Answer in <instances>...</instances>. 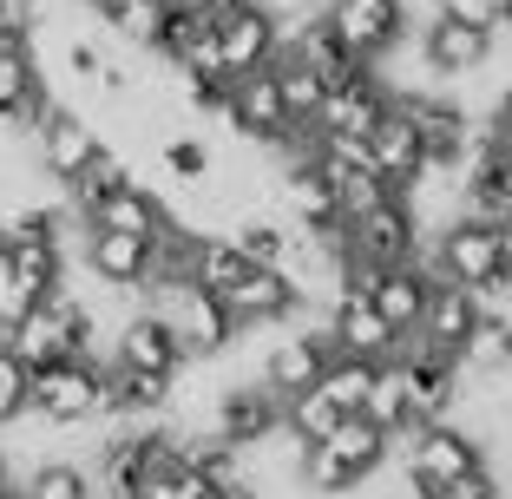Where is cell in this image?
Returning a JSON list of instances; mask_svg holds the SVG:
<instances>
[{
  "mask_svg": "<svg viewBox=\"0 0 512 499\" xmlns=\"http://www.w3.org/2000/svg\"><path fill=\"white\" fill-rule=\"evenodd\" d=\"M165 20H171V0H132V7H119V14L106 20V27L119 33L125 46H138V53H151V46L165 40Z\"/></svg>",
  "mask_w": 512,
  "mask_h": 499,
  "instance_id": "27",
  "label": "cell"
},
{
  "mask_svg": "<svg viewBox=\"0 0 512 499\" xmlns=\"http://www.w3.org/2000/svg\"><path fill=\"white\" fill-rule=\"evenodd\" d=\"M171 7H178V14H224V7H237V0H171Z\"/></svg>",
  "mask_w": 512,
  "mask_h": 499,
  "instance_id": "30",
  "label": "cell"
},
{
  "mask_svg": "<svg viewBox=\"0 0 512 499\" xmlns=\"http://www.w3.org/2000/svg\"><path fill=\"white\" fill-rule=\"evenodd\" d=\"M99 145H106V138H99V125H92L79 106H60V99L46 106L40 132H33V158H40V171L60 184V191L92 165V158H99Z\"/></svg>",
  "mask_w": 512,
  "mask_h": 499,
  "instance_id": "5",
  "label": "cell"
},
{
  "mask_svg": "<svg viewBox=\"0 0 512 499\" xmlns=\"http://www.w3.org/2000/svg\"><path fill=\"white\" fill-rule=\"evenodd\" d=\"M329 355H335L329 329H316V335H283V342H276L270 355H263V381H270L276 394L316 388V381H322V368H329Z\"/></svg>",
  "mask_w": 512,
  "mask_h": 499,
  "instance_id": "17",
  "label": "cell"
},
{
  "mask_svg": "<svg viewBox=\"0 0 512 499\" xmlns=\"http://www.w3.org/2000/svg\"><path fill=\"white\" fill-rule=\"evenodd\" d=\"M407 257H427V250H421V217L407 211L401 191L348 224V263H381V270H388V263H407Z\"/></svg>",
  "mask_w": 512,
  "mask_h": 499,
  "instance_id": "6",
  "label": "cell"
},
{
  "mask_svg": "<svg viewBox=\"0 0 512 499\" xmlns=\"http://www.w3.org/2000/svg\"><path fill=\"white\" fill-rule=\"evenodd\" d=\"M499 53V33L493 27H473L460 14H427V33H421V60L434 79H460V73H480L493 66Z\"/></svg>",
  "mask_w": 512,
  "mask_h": 499,
  "instance_id": "9",
  "label": "cell"
},
{
  "mask_svg": "<svg viewBox=\"0 0 512 499\" xmlns=\"http://www.w3.org/2000/svg\"><path fill=\"white\" fill-rule=\"evenodd\" d=\"M329 14V27L342 33V46L355 53V60H388L394 46L407 40V7L401 0H329L322 7Z\"/></svg>",
  "mask_w": 512,
  "mask_h": 499,
  "instance_id": "7",
  "label": "cell"
},
{
  "mask_svg": "<svg viewBox=\"0 0 512 499\" xmlns=\"http://www.w3.org/2000/svg\"><path fill=\"white\" fill-rule=\"evenodd\" d=\"M375 368H381V362H368V355H342V348H335L316 388L329 394L342 414H362V408H368V388H375Z\"/></svg>",
  "mask_w": 512,
  "mask_h": 499,
  "instance_id": "22",
  "label": "cell"
},
{
  "mask_svg": "<svg viewBox=\"0 0 512 499\" xmlns=\"http://www.w3.org/2000/svg\"><path fill=\"white\" fill-rule=\"evenodd\" d=\"M230 316H237V329H270V322H289L302 309V289L289 283V270H270V263H256L250 276H243L237 289L224 296Z\"/></svg>",
  "mask_w": 512,
  "mask_h": 499,
  "instance_id": "14",
  "label": "cell"
},
{
  "mask_svg": "<svg viewBox=\"0 0 512 499\" xmlns=\"http://www.w3.org/2000/svg\"><path fill=\"white\" fill-rule=\"evenodd\" d=\"M473 322H480V289L434 276V289H427V309H421V322H414V329H421V335H434L440 348H460Z\"/></svg>",
  "mask_w": 512,
  "mask_h": 499,
  "instance_id": "19",
  "label": "cell"
},
{
  "mask_svg": "<svg viewBox=\"0 0 512 499\" xmlns=\"http://www.w3.org/2000/svg\"><path fill=\"white\" fill-rule=\"evenodd\" d=\"M427 289H434V263L427 257H407V263H388V270L375 276V309L394 322V329H414L421 322V309H427Z\"/></svg>",
  "mask_w": 512,
  "mask_h": 499,
  "instance_id": "18",
  "label": "cell"
},
{
  "mask_svg": "<svg viewBox=\"0 0 512 499\" xmlns=\"http://www.w3.org/2000/svg\"><path fill=\"white\" fill-rule=\"evenodd\" d=\"M0 493H14V460H7V447H0Z\"/></svg>",
  "mask_w": 512,
  "mask_h": 499,
  "instance_id": "32",
  "label": "cell"
},
{
  "mask_svg": "<svg viewBox=\"0 0 512 499\" xmlns=\"http://www.w3.org/2000/svg\"><path fill=\"white\" fill-rule=\"evenodd\" d=\"M335 178V204H342V217L355 224V217H368L375 204H388L394 197V178L381 165H355V171H329Z\"/></svg>",
  "mask_w": 512,
  "mask_h": 499,
  "instance_id": "25",
  "label": "cell"
},
{
  "mask_svg": "<svg viewBox=\"0 0 512 499\" xmlns=\"http://www.w3.org/2000/svg\"><path fill=\"white\" fill-rule=\"evenodd\" d=\"M499 250H506V263H512V211L499 217Z\"/></svg>",
  "mask_w": 512,
  "mask_h": 499,
  "instance_id": "33",
  "label": "cell"
},
{
  "mask_svg": "<svg viewBox=\"0 0 512 499\" xmlns=\"http://www.w3.org/2000/svg\"><path fill=\"white\" fill-rule=\"evenodd\" d=\"M421 499H506V486H499L493 467H473V473H460V480L434 486V493H421Z\"/></svg>",
  "mask_w": 512,
  "mask_h": 499,
  "instance_id": "29",
  "label": "cell"
},
{
  "mask_svg": "<svg viewBox=\"0 0 512 499\" xmlns=\"http://www.w3.org/2000/svg\"><path fill=\"white\" fill-rule=\"evenodd\" d=\"M407 381H414V375H407L401 355H388V362L375 368V388H368V408L362 414L375 427H388V434H401V427H407Z\"/></svg>",
  "mask_w": 512,
  "mask_h": 499,
  "instance_id": "24",
  "label": "cell"
},
{
  "mask_svg": "<svg viewBox=\"0 0 512 499\" xmlns=\"http://www.w3.org/2000/svg\"><path fill=\"white\" fill-rule=\"evenodd\" d=\"M230 138H250V145H276L289 132V106H283V86H276V66H256V73L230 79V112H224Z\"/></svg>",
  "mask_w": 512,
  "mask_h": 499,
  "instance_id": "8",
  "label": "cell"
},
{
  "mask_svg": "<svg viewBox=\"0 0 512 499\" xmlns=\"http://www.w3.org/2000/svg\"><path fill=\"white\" fill-rule=\"evenodd\" d=\"M368 152H375V165L394 178V191H401V184L414 178V171H421L427 158H434V152H427V138H421V125H414V112H407V106H388V112H381V125L368 132Z\"/></svg>",
  "mask_w": 512,
  "mask_h": 499,
  "instance_id": "16",
  "label": "cell"
},
{
  "mask_svg": "<svg viewBox=\"0 0 512 499\" xmlns=\"http://www.w3.org/2000/svg\"><path fill=\"white\" fill-rule=\"evenodd\" d=\"M256 263L243 257V243L230 237V230H211V237H197V257H191V276L204 289H217V296H230V289L250 276Z\"/></svg>",
  "mask_w": 512,
  "mask_h": 499,
  "instance_id": "20",
  "label": "cell"
},
{
  "mask_svg": "<svg viewBox=\"0 0 512 499\" xmlns=\"http://www.w3.org/2000/svg\"><path fill=\"white\" fill-rule=\"evenodd\" d=\"M145 303L165 309V322L178 329L184 355H217V348H230V335H237V316H230V303L217 296V289L204 283H178V289H158V296H145Z\"/></svg>",
  "mask_w": 512,
  "mask_h": 499,
  "instance_id": "4",
  "label": "cell"
},
{
  "mask_svg": "<svg viewBox=\"0 0 512 499\" xmlns=\"http://www.w3.org/2000/svg\"><path fill=\"white\" fill-rule=\"evenodd\" d=\"M112 362H125V368H151V375H178V368L191 362V355H184L178 329L165 322V309L145 303V309H132V316H125L119 348H112Z\"/></svg>",
  "mask_w": 512,
  "mask_h": 499,
  "instance_id": "12",
  "label": "cell"
},
{
  "mask_svg": "<svg viewBox=\"0 0 512 499\" xmlns=\"http://www.w3.org/2000/svg\"><path fill=\"white\" fill-rule=\"evenodd\" d=\"M427 263H434V276L467 283V289H486V283H499V276L512 270L506 250H499V224H486V217H453L447 230H434Z\"/></svg>",
  "mask_w": 512,
  "mask_h": 499,
  "instance_id": "2",
  "label": "cell"
},
{
  "mask_svg": "<svg viewBox=\"0 0 512 499\" xmlns=\"http://www.w3.org/2000/svg\"><path fill=\"white\" fill-rule=\"evenodd\" d=\"M460 381H499L512 375V309H480V322L467 329V342L453 348Z\"/></svg>",
  "mask_w": 512,
  "mask_h": 499,
  "instance_id": "15",
  "label": "cell"
},
{
  "mask_svg": "<svg viewBox=\"0 0 512 499\" xmlns=\"http://www.w3.org/2000/svg\"><path fill=\"white\" fill-rule=\"evenodd\" d=\"M99 381L106 368L92 362V355H60V362L33 368V414L46 427H79L99 414Z\"/></svg>",
  "mask_w": 512,
  "mask_h": 499,
  "instance_id": "3",
  "label": "cell"
},
{
  "mask_svg": "<svg viewBox=\"0 0 512 499\" xmlns=\"http://www.w3.org/2000/svg\"><path fill=\"white\" fill-rule=\"evenodd\" d=\"M329 342L342 348V355L388 362L394 342H401V329H394V322L375 309V296H368V289H342V296L329 303Z\"/></svg>",
  "mask_w": 512,
  "mask_h": 499,
  "instance_id": "11",
  "label": "cell"
},
{
  "mask_svg": "<svg viewBox=\"0 0 512 499\" xmlns=\"http://www.w3.org/2000/svg\"><path fill=\"white\" fill-rule=\"evenodd\" d=\"M86 7H92V14H99V20H112V14H119V7H132V0H86Z\"/></svg>",
  "mask_w": 512,
  "mask_h": 499,
  "instance_id": "31",
  "label": "cell"
},
{
  "mask_svg": "<svg viewBox=\"0 0 512 499\" xmlns=\"http://www.w3.org/2000/svg\"><path fill=\"white\" fill-rule=\"evenodd\" d=\"M335 421H342V408H335L322 388H296V394H283V427H289V434H302L309 447H316V440H329V427H335Z\"/></svg>",
  "mask_w": 512,
  "mask_h": 499,
  "instance_id": "26",
  "label": "cell"
},
{
  "mask_svg": "<svg viewBox=\"0 0 512 499\" xmlns=\"http://www.w3.org/2000/svg\"><path fill=\"white\" fill-rule=\"evenodd\" d=\"M151 243H158V237H138V230L92 224V230H86V250H79V263H86V270L99 276V283L145 289V276H151Z\"/></svg>",
  "mask_w": 512,
  "mask_h": 499,
  "instance_id": "13",
  "label": "cell"
},
{
  "mask_svg": "<svg viewBox=\"0 0 512 499\" xmlns=\"http://www.w3.org/2000/svg\"><path fill=\"white\" fill-rule=\"evenodd\" d=\"M14 493L20 499H99L92 493V473L79 460H40L33 473H20Z\"/></svg>",
  "mask_w": 512,
  "mask_h": 499,
  "instance_id": "23",
  "label": "cell"
},
{
  "mask_svg": "<svg viewBox=\"0 0 512 499\" xmlns=\"http://www.w3.org/2000/svg\"><path fill=\"white\" fill-rule=\"evenodd\" d=\"M270 66H276V86H283V106H289V119H296V125H316L322 99H329V79H322L309 60H296V53H276Z\"/></svg>",
  "mask_w": 512,
  "mask_h": 499,
  "instance_id": "21",
  "label": "cell"
},
{
  "mask_svg": "<svg viewBox=\"0 0 512 499\" xmlns=\"http://www.w3.org/2000/svg\"><path fill=\"white\" fill-rule=\"evenodd\" d=\"M0 499H20V493H0Z\"/></svg>",
  "mask_w": 512,
  "mask_h": 499,
  "instance_id": "34",
  "label": "cell"
},
{
  "mask_svg": "<svg viewBox=\"0 0 512 499\" xmlns=\"http://www.w3.org/2000/svg\"><path fill=\"white\" fill-rule=\"evenodd\" d=\"M33 414V368L14 355V342L0 335V427H14Z\"/></svg>",
  "mask_w": 512,
  "mask_h": 499,
  "instance_id": "28",
  "label": "cell"
},
{
  "mask_svg": "<svg viewBox=\"0 0 512 499\" xmlns=\"http://www.w3.org/2000/svg\"><path fill=\"white\" fill-rule=\"evenodd\" d=\"M388 460H401V473L421 486V493H434V486H447V480H460V473L486 467V440L473 434L467 421H427L421 434L394 440Z\"/></svg>",
  "mask_w": 512,
  "mask_h": 499,
  "instance_id": "1",
  "label": "cell"
},
{
  "mask_svg": "<svg viewBox=\"0 0 512 499\" xmlns=\"http://www.w3.org/2000/svg\"><path fill=\"white\" fill-rule=\"evenodd\" d=\"M204 20H211V14H204ZM217 46H224L230 79H237V73H256V66L276 60V46H283V20H276L263 0H237V7H224V14H217Z\"/></svg>",
  "mask_w": 512,
  "mask_h": 499,
  "instance_id": "10",
  "label": "cell"
}]
</instances>
